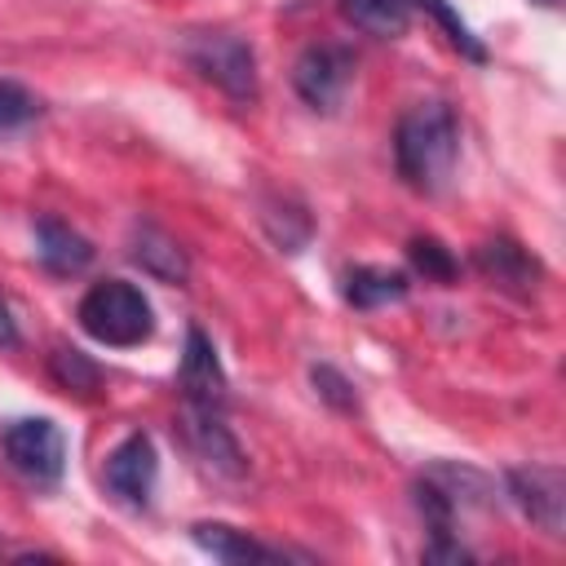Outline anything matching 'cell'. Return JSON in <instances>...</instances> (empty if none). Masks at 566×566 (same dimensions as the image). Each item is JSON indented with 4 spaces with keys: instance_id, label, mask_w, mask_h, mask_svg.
I'll return each instance as SVG.
<instances>
[{
    "instance_id": "16",
    "label": "cell",
    "mask_w": 566,
    "mask_h": 566,
    "mask_svg": "<svg viewBox=\"0 0 566 566\" xmlns=\"http://www.w3.org/2000/svg\"><path fill=\"white\" fill-rule=\"evenodd\" d=\"M49 371H53V380H57L66 394H93V389H97V380H102L97 363H88L80 349H53Z\"/></svg>"
},
{
    "instance_id": "5",
    "label": "cell",
    "mask_w": 566,
    "mask_h": 566,
    "mask_svg": "<svg viewBox=\"0 0 566 566\" xmlns=\"http://www.w3.org/2000/svg\"><path fill=\"white\" fill-rule=\"evenodd\" d=\"M349 75H354V57L336 44H310L292 66V84L314 111H336V102L349 88Z\"/></svg>"
},
{
    "instance_id": "13",
    "label": "cell",
    "mask_w": 566,
    "mask_h": 566,
    "mask_svg": "<svg viewBox=\"0 0 566 566\" xmlns=\"http://www.w3.org/2000/svg\"><path fill=\"white\" fill-rule=\"evenodd\" d=\"M190 535H195L199 548H208V553L221 557V562H279L274 548L256 544L252 535H243V531H234V526H226V522H195Z\"/></svg>"
},
{
    "instance_id": "10",
    "label": "cell",
    "mask_w": 566,
    "mask_h": 566,
    "mask_svg": "<svg viewBox=\"0 0 566 566\" xmlns=\"http://www.w3.org/2000/svg\"><path fill=\"white\" fill-rule=\"evenodd\" d=\"M35 256L53 274H80L93 261V243L84 234H75L71 226H62L57 217H40L35 221Z\"/></svg>"
},
{
    "instance_id": "17",
    "label": "cell",
    "mask_w": 566,
    "mask_h": 566,
    "mask_svg": "<svg viewBox=\"0 0 566 566\" xmlns=\"http://www.w3.org/2000/svg\"><path fill=\"white\" fill-rule=\"evenodd\" d=\"M411 265L424 274V279H433V283H451L455 279V256L438 243V239H411Z\"/></svg>"
},
{
    "instance_id": "8",
    "label": "cell",
    "mask_w": 566,
    "mask_h": 566,
    "mask_svg": "<svg viewBox=\"0 0 566 566\" xmlns=\"http://www.w3.org/2000/svg\"><path fill=\"white\" fill-rule=\"evenodd\" d=\"M509 491L517 500V509L548 535H562V513H566V482L562 469L553 464H531V469H513L509 473Z\"/></svg>"
},
{
    "instance_id": "1",
    "label": "cell",
    "mask_w": 566,
    "mask_h": 566,
    "mask_svg": "<svg viewBox=\"0 0 566 566\" xmlns=\"http://www.w3.org/2000/svg\"><path fill=\"white\" fill-rule=\"evenodd\" d=\"M455 159H460V124H455L451 106L447 102H416L394 128L398 177L411 190L433 195L455 172Z\"/></svg>"
},
{
    "instance_id": "11",
    "label": "cell",
    "mask_w": 566,
    "mask_h": 566,
    "mask_svg": "<svg viewBox=\"0 0 566 566\" xmlns=\"http://www.w3.org/2000/svg\"><path fill=\"white\" fill-rule=\"evenodd\" d=\"M473 261H478V270H482L491 283L513 287V292H531L535 279H539V265H535V261L526 256V248H517L513 239H486Z\"/></svg>"
},
{
    "instance_id": "9",
    "label": "cell",
    "mask_w": 566,
    "mask_h": 566,
    "mask_svg": "<svg viewBox=\"0 0 566 566\" xmlns=\"http://www.w3.org/2000/svg\"><path fill=\"white\" fill-rule=\"evenodd\" d=\"M177 385H181L186 402H199V407H226V371H221V363H217L212 340H208L199 327L186 332V354H181Z\"/></svg>"
},
{
    "instance_id": "21",
    "label": "cell",
    "mask_w": 566,
    "mask_h": 566,
    "mask_svg": "<svg viewBox=\"0 0 566 566\" xmlns=\"http://www.w3.org/2000/svg\"><path fill=\"white\" fill-rule=\"evenodd\" d=\"M18 323H13V314H9V305L0 301V349H18Z\"/></svg>"
},
{
    "instance_id": "2",
    "label": "cell",
    "mask_w": 566,
    "mask_h": 566,
    "mask_svg": "<svg viewBox=\"0 0 566 566\" xmlns=\"http://www.w3.org/2000/svg\"><path fill=\"white\" fill-rule=\"evenodd\" d=\"M80 327L102 340V345H115V349H128V345H142L150 340L155 332V314H150V301L142 296L137 283H124V279H102L84 292L80 310H75Z\"/></svg>"
},
{
    "instance_id": "4",
    "label": "cell",
    "mask_w": 566,
    "mask_h": 566,
    "mask_svg": "<svg viewBox=\"0 0 566 566\" xmlns=\"http://www.w3.org/2000/svg\"><path fill=\"white\" fill-rule=\"evenodd\" d=\"M0 447H4V460L13 464V473H22L35 486H53L66 469V438L44 416L9 420L0 433Z\"/></svg>"
},
{
    "instance_id": "15",
    "label": "cell",
    "mask_w": 566,
    "mask_h": 566,
    "mask_svg": "<svg viewBox=\"0 0 566 566\" xmlns=\"http://www.w3.org/2000/svg\"><path fill=\"white\" fill-rule=\"evenodd\" d=\"M411 4H416V0H340L345 18H349L354 27H363L367 35H380V40H394V35L407 31Z\"/></svg>"
},
{
    "instance_id": "3",
    "label": "cell",
    "mask_w": 566,
    "mask_h": 566,
    "mask_svg": "<svg viewBox=\"0 0 566 566\" xmlns=\"http://www.w3.org/2000/svg\"><path fill=\"white\" fill-rule=\"evenodd\" d=\"M186 57L190 66L212 80L226 97L234 102H256V53L243 35H230V31H203V35H190L186 44Z\"/></svg>"
},
{
    "instance_id": "14",
    "label": "cell",
    "mask_w": 566,
    "mask_h": 566,
    "mask_svg": "<svg viewBox=\"0 0 566 566\" xmlns=\"http://www.w3.org/2000/svg\"><path fill=\"white\" fill-rule=\"evenodd\" d=\"M133 261H137L146 274L164 279V283H181V279H186V252H181L164 230H155V226H142V230L133 234Z\"/></svg>"
},
{
    "instance_id": "19",
    "label": "cell",
    "mask_w": 566,
    "mask_h": 566,
    "mask_svg": "<svg viewBox=\"0 0 566 566\" xmlns=\"http://www.w3.org/2000/svg\"><path fill=\"white\" fill-rule=\"evenodd\" d=\"M420 4H424V9H433V18L447 27V35H451V44H455V49H464L473 62H482V57H486V49L473 40V31H469V27L455 18V9H451L447 0H420Z\"/></svg>"
},
{
    "instance_id": "6",
    "label": "cell",
    "mask_w": 566,
    "mask_h": 566,
    "mask_svg": "<svg viewBox=\"0 0 566 566\" xmlns=\"http://www.w3.org/2000/svg\"><path fill=\"white\" fill-rule=\"evenodd\" d=\"M111 495H119L124 504H150V491H155V478H159V455H155V442L146 433H128L111 455H106V469H102Z\"/></svg>"
},
{
    "instance_id": "7",
    "label": "cell",
    "mask_w": 566,
    "mask_h": 566,
    "mask_svg": "<svg viewBox=\"0 0 566 566\" xmlns=\"http://www.w3.org/2000/svg\"><path fill=\"white\" fill-rule=\"evenodd\" d=\"M181 433H186L190 451H195L208 469H217V473H226V478H239V473L248 469V464H243V451H239V442H234V433H230L226 420H221V407L186 402V411H181Z\"/></svg>"
},
{
    "instance_id": "18",
    "label": "cell",
    "mask_w": 566,
    "mask_h": 566,
    "mask_svg": "<svg viewBox=\"0 0 566 566\" xmlns=\"http://www.w3.org/2000/svg\"><path fill=\"white\" fill-rule=\"evenodd\" d=\"M35 111H40V102H35L22 84L0 80V133H4V128H18V124H27V119H35Z\"/></svg>"
},
{
    "instance_id": "12",
    "label": "cell",
    "mask_w": 566,
    "mask_h": 566,
    "mask_svg": "<svg viewBox=\"0 0 566 566\" xmlns=\"http://www.w3.org/2000/svg\"><path fill=\"white\" fill-rule=\"evenodd\" d=\"M411 287V279L402 270H389V265H358L349 270L345 279V301L354 310H380L389 301H402Z\"/></svg>"
},
{
    "instance_id": "20",
    "label": "cell",
    "mask_w": 566,
    "mask_h": 566,
    "mask_svg": "<svg viewBox=\"0 0 566 566\" xmlns=\"http://www.w3.org/2000/svg\"><path fill=\"white\" fill-rule=\"evenodd\" d=\"M310 376H314V389H318V394H323L332 407H340V411H354V407H358V398H354V385H349V380H345L336 367L318 363Z\"/></svg>"
},
{
    "instance_id": "22",
    "label": "cell",
    "mask_w": 566,
    "mask_h": 566,
    "mask_svg": "<svg viewBox=\"0 0 566 566\" xmlns=\"http://www.w3.org/2000/svg\"><path fill=\"white\" fill-rule=\"evenodd\" d=\"M539 4H562V0H539Z\"/></svg>"
}]
</instances>
